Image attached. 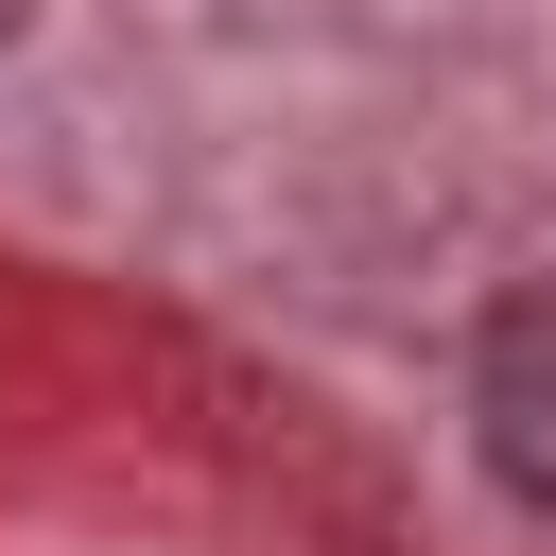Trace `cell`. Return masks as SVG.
Segmentation results:
<instances>
[{
  "instance_id": "cell-1",
  "label": "cell",
  "mask_w": 556,
  "mask_h": 556,
  "mask_svg": "<svg viewBox=\"0 0 556 556\" xmlns=\"http://www.w3.org/2000/svg\"><path fill=\"white\" fill-rule=\"evenodd\" d=\"M469 434H486V469H504L521 504H556V278H521V295L486 313V348H469Z\"/></svg>"
}]
</instances>
